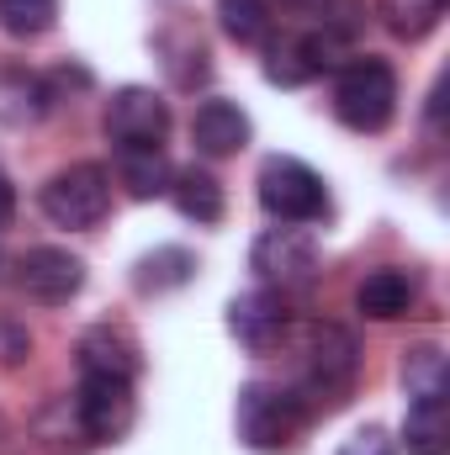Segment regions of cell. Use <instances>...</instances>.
Wrapping results in <instances>:
<instances>
[{
    "label": "cell",
    "mask_w": 450,
    "mask_h": 455,
    "mask_svg": "<svg viewBox=\"0 0 450 455\" xmlns=\"http://www.w3.org/2000/svg\"><path fill=\"white\" fill-rule=\"evenodd\" d=\"M75 355H80V376H127V381H138V371H143L138 339L127 329H117V323L85 329Z\"/></svg>",
    "instance_id": "cell-13"
},
{
    "label": "cell",
    "mask_w": 450,
    "mask_h": 455,
    "mask_svg": "<svg viewBox=\"0 0 450 455\" xmlns=\"http://www.w3.org/2000/svg\"><path fill=\"white\" fill-rule=\"evenodd\" d=\"M334 116L350 132H382L398 116V75L387 59H350L334 80Z\"/></svg>",
    "instance_id": "cell-4"
},
{
    "label": "cell",
    "mask_w": 450,
    "mask_h": 455,
    "mask_svg": "<svg viewBox=\"0 0 450 455\" xmlns=\"http://www.w3.org/2000/svg\"><path fill=\"white\" fill-rule=\"evenodd\" d=\"M339 455H398V445H392V435H387V429L366 424V429H355V435L339 445Z\"/></svg>",
    "instance_id": "cell-24"
},
{
    "label": "cell",
    "mask_w": 450,
    "mask_h": 455,
    "mask_svg": "<svg viewBox=\"0 0 450 455\" xmlns=\"http://www.w3.org/2000/svg\"><path fill=\"white\" fill-rule=\"evenodd\" d=\"M75 419L85 429L91 445H112L133 429L138 419V397H133V381L127 376H80V392H75Z\"/></svg>",
    "instance_id": "cell-7"
},
{
    "label": "cell",
    "mask_w": 450,
    "mask_h": 455,
    "mask_svg": "<svg viewBox=\"0 0 450 455\" xmlns=\"http://www.w3.org/2000/svg\"><path fill=\"white\" fill-rule=\"evenodd\" d=\"M165 196H170V202L181 207V218H191V223H218V218H223V186H218V175L202 170V164L175 170Z\"/></svg>",
    "instance_id": "cell-16"
},
{
    "label": "cell",
    "mask_w": 450,
    "mask_h": 455,
    "mask_svg": "<svg viewBox=\"0 0 450 455\" xmlns=\"http://www.w3.org/2000/svg\"><path fill=\"white\" fill-rule=\"evenodd\" d=\"M11 445H16V429H11V419L0 413V455H11Z\"/></svg>",
    "instance_id": "cell-26"
},
{
    "label": "cell",
    "mask_w": 450,
    "mask_h": 455,
    "mask_svg": "<svg viewBox=\"0 0 450 455\" xmlns=\"http://www.w3.org/2000/svg\"><path fill=\"white\" fill-rule=\"evenodd\" d=\"M260 207L276 218V223H318V218H329V186H324V175L313 170V164H302V159H292V154H276V159H265L260 164Z\"/></svg>",
    "instance_id": "cell-6"
},
{
    "label": "cell",
    "mask_w": 450,
    "mask_h": 455,
    "mask_svg": "<svg viewBox=\"0 0 450 455\" xmlns=\"http://www.w3.org/2000/svg\"><path fill=\"white\" fill-rule=\"evenodd\" d=\"M339 48H344V37L324 32V27L292 32V37H281V43L270 37V43H265V80H270V85H286V91L313 85L318 75H329L339 64Z\"/></svg>",
    "instance_id": "cell-8"
},
{
    "label": "cell",
    "mask_w": 450,
    "mask_h": 455,
    "mask_svg": "<svg viewBox=\"0 0 450 455\" xmlns=\"http://www.w3.org/2000/svg\"><path fill=\"white\" fill-rule=\"evenodd\" d=\"M254 138V122L238 101H202L197 116H191V143L207 154V159H228L238 154L244 143Z\"/></svg>",
    "instance_id": "cell-14"
},
{
    "label": "cell",
    "mask_w": 450,
    "mask_h": 455,
    "mask_svg": "<svg viewBox=\"0 0 450 455\" xmlns=\"http://www.w3.org/2000/svg\"><path fill=\"white\" fill-rule=\"evenodd\" d=\"M16 281H21V291H27L32 302L64 307V302H75L80 286H85V259L69 254V249H59V243H37V249L21 254Z\"/></svg>",
    "instance_id": "cell-10"
},
{
    "label": "cell",
    "mask_w": 450,
    "mask_h": 455,
    "mask_svg": "<svg viewBox=\"0 0 450 455\" xmlns=\"http://www.w3.org/2000/svg\"><path fill=\"white\" fill-rule=\"evenodd\" d=\"M107 138L117 148H165L170 138V101L149 85H122L107 101Z\"/></svg>",
    "instance_id": "cell-9"
},
{
    "label": "cell",
    "mask_w": 450,
    "mask_h": 455,
    "mask_svg": "<svg viewBox=\"0 0 450 455\" xmlns=\"http://www.w3.org/2000/svg\"><path fill=\"white\" fill-rule=\"evenodd\" d=\"M281 11L308 16V21H324V32H334L344 43H350V32L360 27V5H355V0H281Z\"/></svg>",
    "instance_id": "cell-23"
},
{
    "label": "cell",
    "mask_w": 450,
    "mask_h": 455,
    "mask_svg": "<svg viewBox=\"0 0 450 455\" xmlns=\"http://www.w3.org/2000/svg\"><path fill=\"white\" fill-rule=\"evenodd\" d=\"M191 275H197V259H191V249H181V243H165V249H154V254H143V259H138V270H133V286H138L143 297H165V291L186 286Z\"/></svg>",
    "instance_id": "cell-18"
},
{
    "label": "cell",
    "mask_w": 450,
    "mask_h": 455,
    "mask_svg": "<svg viewBox=\"0 0 450 455\" xmlns=\"http://www.w3.org/2000/svg\"><path fill=\"white\" fill-rule=\"evenodd\" d=\"M170 159L165 148H117V180L127 186L133 202H154L170 191Z\"/></svg>",
    "instance_id": "cell-17"
},
{
    "label": "cell",
    "mask_w": 450,
    "mask_h": 455,
    "mask_svg": "<svg viewBox=\"0 0 450 455\" xmlns=\"http://www.w3.org/2000/svg\"><path fill=\"white\" fill-rule=\"evenodd\" d=\"M53 21H59V0H0V32L21 43L53 32Z\"/></svg>",
    "instance_id": "cell-21"
},
{
    "label": "cell",
    "mask_w": 450,
    "mask_h": 455,
    "mask_svg": "<svg viewBox=\"0 0 450 455\" xmlns=\"http://www.w3.org/2000/svg\"><path fill=\"white\" fill-rule=\"evenodd\" d=\"M403 387H408V397H435V392H446V355H440L435 344L408 349V355H403Z\"/></svg>",
    "instance_id": "cell-22"
},
{
    "label": "cell",
    "mask_w": 450,
    "mask_h": 455,
    "mask_svg": "<svg viewBox=\"0 0 450 455\" xmlns=\"http://www.w3.org/2000/svg\"><path fill=\"white\" fill-rule=\"evenodd\" d=\"M355 376H360V344L350 329L339 323H308L302 349H297V381L286 387L308 419L318 413H339L355 392Z\"/></svg>",
    "instance_id": "cell-1"
},
{
    "label": "cell",
    "mask_w": 450,
    "mask_h": 455,
    "mask_svg": "<svg viewBox=\"0 0 450 455\" xmlns=\"http://www.w3.org/2000/svg\"><path fill=\"white\" fill-rule=\"evenodd\" d=\"M11 212H16V186H11V175L0 170V228L11 223Z\"/></svg>",
    "instance_id": "cell-25"
},
{
    "label": "cell",
    "mask_w": 450,
    "mask_h": 455,
    "mask_svg": "<svg viewBox=\"0 0 450 455\" xmlns=\"http://www.w3.org/2000/svg\"><path fill=\"white\" fill-rule=\"evenodd\" d=\"M249 270H254L260 286L276 291V297H302V291H313L318 275H324L313 233H308V228H292V223L265 228V233L254 238V249H249Z\"/></svg>",
    "instance_id": "cell-3"
},
{
    "label": "cell",
    "mask_w": 450,
    "mask_h": 455,
    "mask_svg": "<svg viewBox=\"0 0 450 455\" xmlns=\"http://www.w3.org/2000/svg\"><path fill=\"white\" fill-rule=\"evenodd\" d=\"M403 445H408V455H450V403H446V392H435V397H408Z\"/></svg>",
    "instance_id": "cell-15"
},
{
    "label": "cell",
    "mask_w": 450,
    "mask_h": 455,
    "mask_svg": "<svg viewBox=\"0 0 450 455\" xmlns=\"http://www.w3.org/2000/svg\"><path fill=\"white\" fill-rule=\"evenodd\" d=\"M218 27L238 48H265L276 32V11L270 0H218Z\"/></svg>",
    "instance_id": "cell-20"
},
{
    "label": "cell",
    "mask_w": 450,
    "mask_h": 455,
    "mask_svg": "<svg viewBox=\"0 0 450 455\" xmlns=\"http://www.w3.org/2000/svg\"><path fill=\"white\" fill-rule=\"evenodd\" d=\"M37 207H43L48 223L75 228V233L107 223V212H112V170H107V164H91V159L64 164V170L48 175V186L37 191Z\"/></svg>",
    "instance_id": "cell-5"
},
{
    "label": "cell",
    "mask_w": 450,
    "mask_h": 455,
    "mask_svg": "<svg viewBox=\"0 0 450 455\" xmlns=\"http://www.w3.org/2000/svg\"><path fill=\"white\" fill-rule=\"evenodd\" d=\"M414 302H419V275L403 270V265H382V270H371V275L355 286V307H360V318H371V323L408 318Z\"/></svg>",
    "instance_id": "cell-12"
},
{
    "label": "cell",
    "mask_w": 450,
    "mask_h": 455,
    "mask_svg": "<svg viewBox=\"0 0 450 455\" xmlns=\"http://www.w3.org/2000/svg\"><path fill=\"white\" fill-rule=\"evenodd\" d=\"M238 440L249 445L254 455H286L297 451L302 429L313 424L302 413V403L286 392V387H270V381H249L238 387Z\"/></svg>",
    "instance_id": "cell-2"
},
{
    "label": "cell",
    "mask_w": 450,
    "mask_h": 455,
    "mask_svg": "<svg viewBox=\"0 0 450 455\" xmlns=\"http://www.w3.org/2000/svg\"><path fill=\"white\" fill-rule=\"evenodd\" d=\"M376 16L398 43H424L446 21V0H376Z\"/></svg>",
    "instance_id": "cell-19"
},
{
    "label": "cell",
    "mask_w": 450,
    "mask_h": 455,
    "mask_svg": "<svg viewBox=\"0 0 450 455\" xmlns=\"http://www.w3.org/2000/svg\"><path fill=\"white\" fill-rule=\"evenodd\" d=\"M228 334L244 344L249 355H270L276 344L292 334V318H286V297L254 286V291H238L228 302Z\"/></svg>",
    "instance_id": "cell-11"
}]
</instances>
